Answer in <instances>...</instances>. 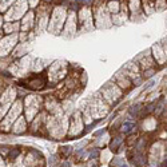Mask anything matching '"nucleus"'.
Listing matches in <instances>:
<instances>
[{"mask_svg": "<svg viewBox=\"0 0 167 167\" xmlns=\"http://www.w3.org/2000/svg\"><path fill=\"white\" fill-rule=\"evenodd\" d=\"M12 100H14V90L9 88L8 91H6L1 95V98H0V119L3 118L4 114H7Z\"/></svg>", "mask_w": 167, "mask_h": 167, "instance_id": "obj_4", "label": "nucleus"}, {"mask_svg": "<svg viewBox=\"0 0 167 167\" xmlns=\"http://www.w3.org/2000/svg\"><path fill=\"white\" fill-rule=\"evenodd\" d=\"M39 1H40V0H28V6H31L34 8V7H36L39 4Z\"/></svg>", "mask_w": 167, "mask_h": 167, "instance_id": "obj_14", "label": "nucleus"}, {"mask_svg": "<svg viewBox=\"0 0 167 167\" xmlns=\"http://www.w3.org/2000/svg\"><path fill=\"white\" fill-rule=\"evenodd\" d=\"M3 24H4V18L1 16V15H0V28L3 27Z\"/></svg>", "mask_w": 167, "mask_h": 167, "instance_id": "obj_16", "label": "nucleus"}, {"mask_svg": "<svg viewBox=\"0 0 167 167\" xmlns=\"http://www.w3.org/2000/svg\"><path fill=\"white\" fill-rule=\"evenodd\" d=\"M47 83V79L44 76H32V78L27 79L26 80V84H27L28 88H32V90H40L46 86Z\"/></svg>", "mask_w": 167, "mask_h": 167, "instance_id": "obj_5", "label": "nucleus"}, {"mask_svg": "<svg viewBox=\"0 0 167 167\" xmlns=\"http://www.w3.org/2000/svg\"><path fill=\"white\" fill-rule=\"evenodd\" d=\"M107 9H108V12H111V14H114V15H116L119 11H120V3L119 1H110V3L107 4Z\"/></svg>", "mask_w": 167, "mask_h": 167, "instance_id": "obj_11", "label": "nucleus"}, {"mask_svg": "<svg viewBox=\"0 0 167 167\" xmlns=\"http://www.w3.org/2000/svg\"><path fill=\"white\" fill-rule=\"evenodd\" d=\"M34 16H35V14H34L32 11H28L27 14L23 16V20H22V30L23 31H27L28 28L32 27V24H34Z\"/></svg>", "mask_w": 167, "mask_h": 167, "instance_id": "obj_8", "label": "nucleus"}, {"mask_svg": "<svg viewBox=\"0 0 167 167\" xmlns=\"http://www.w3.org/2000/svg\"><path fill=\"white\" fill-rule=\"evenodd\" d=\"M16 0H0V14H6L9 7L14 6Z\"/></svg>", "mask_w": 167, "mask_h": 167, "instance_id": "obj_10", "label": "nucleus"}, {"mask_svg": "<svg viewBox=\"0 0 167 167\" xmlns=\"http://www.w3.org/2000/svg\"><path fill=\"white\" fill-rule=\"evenodd\" d=\"M79 20L80 24H87L88 22H92V12L88 8H83L79 12Z\"/></svg>", "mask_w": 167, "mask_h": 167, "instance_id": "obj_9", "label": "nucleus"}, {"mask_svg": "<svg viewBox=\"0 0 167 167\" xmlns=\"http://www.w3.org/2000/svg\"><path fill=\"white\" fill-rule=\"evenodd\" d=\"M19 28H20V23H18V22H6L3 24L4 34H7V35H11V34H18Z\"/></svg>", "mask_w": 167, "mask_h": 167, "instance_id": "obj_7", "label": "nucleus"}, {"mask_svg": "<svg viewBox=\"0 0 167 167\" xmlns=\"http://www.w3.org/2000/svg\"><path fill=\"white\" fill-rule=\"evenodd\" d=\"M20 110H22V104H20V102H16V103L14 104V107H12V110L8 112V115L6 116L7 119H6V122L3 123V126H6L7 122H8V124H11L12 122L15 120V116H16L20 112Z\"/></svg>", "mask_w": 167, "mask_h": 167, "instance_id": "obj_6", "label": "nucleus"}, {"mask_svg": "<svg viewBox=\"0 0 167 167\" xmlns=\"http://www.w3.org/2000/svg\"><path fill=\"white\" fill-rule=\"evenodd\" d=\"M24 127H26V122H24V119L19 118V119H18V122L15 123V126H14V131H15V132H23V131L26 130Z\"/></svg>", "mask_w": 167, "mask_h": 167, "instance_id": "obj_12", "label": "nucleus"}, {"mask_svg": "<svg viewBox=\"0 0 167 167\" xmlns=\"http://www.w3.org/2000/svg\"><path fill=\"white\" fill-rule=\"evenodd\" d=\"M18 155H19V150H12L11 152L8 154V159H9V160H14Z\"/></svg>", "mask_w": 167, "mask_h": 167, "instance_id": "obj_13", "label": "nucleus"}, {"mask_svg": "<svg viewBox=\"0 0 167 167\" xmlns=\"http://www.w3.org/2000/svg\"><path fill=\"white\" fill-rule=\"evenodd\" d=\"M0 152L1 154H8V148L4 147V146H0Z\"/></svg>", "mask_w": 167, "mask_h": 167, "instance_id": "obj_15", "label": "nucleus"}, {"mask_svg": "<svg viewBox=\"0 0 167 167\" xmlns=\"http://www.w3.org/2000/svg\"><path fill=\"white\" fill-rule=\"evenodd\" d=\"M66 9L62 8V7H56V8L54 9V12H52V18L51 20H50V26L48 28H51V30H56L59 31L60 28H62L63 26V20L66 19Z\"/></svg>", "mask_w": 167, "mask_h": 167, "instance_id": "obj_3", "label": "nucleus"}, {"mask_svg": "<svg viewBox=\"0 0 167 167\" xmlns=\"http://www.w3.org/2000/svg\"><path fill=\"white\" fill-rule=\"evenodd\" d=\"M18 39H19L18 34H11V35L3 36V38L0 39V58L6 56L7 54L11 52V50L16 46Z\"/></svg>", "mask_w": 167, "mask_h": 167, "instance_id": "obj_2", "label": "nucleus"}, {"mask_svg": "<svg viewBox=\"0 0 167 167\" xmlns=\"http://www.w3.org/2000/svg\"><path fill=\"white\" fill-rule=\"evenodd\" d=\"M28 11V0H16L14 6L9 7L8 11L4 14L6 22H16L18 19L23 18Z\"/></svg>", "mask_w": 167, "mask_h": 167, "instance_id": "obj_1", "label": "nucleus"}]
</instances>
